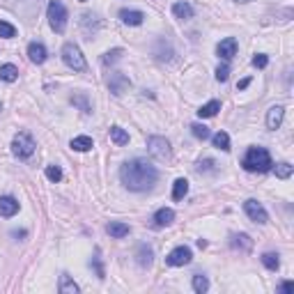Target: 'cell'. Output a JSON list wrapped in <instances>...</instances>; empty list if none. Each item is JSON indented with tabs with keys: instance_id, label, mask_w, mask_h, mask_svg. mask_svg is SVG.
Segmentation results:
<instances>
[{
	"instance_id": "1",
	"label": "cell",
	"mask_w": 294,
	"mask_h": 294,
	"mask_svg": "<svg viewBox=\"0 0 294 294\" xmlns=\"http://www.w3.org/2000/svg\"><path fill=\"white\" fill-rule=\"evenodd\" d=\"M120 180L129 191H150L159 180V170L145 159H131L120 168Z\"/></svg>"
},
{
	"instance_id": "2",
	"label": "cell",
	"mask_w": 294,
	"mask_h": 294,
	"mask_svg": "<svg viewBox=\"0 0 294 294\" xmlns=\"http://www.w3.org/2000/svg\"><path fill=\"white\" fill-rule=\"evenodd\" d=\"M241 165H244V170H248V173H267V170H271L274 163H271V156L264 147H250V150L246 152Z\"/></svg>"
},
{
	"instance_id": "3",
	"label": "cell",
	"mask_w": 294,
	"mask_h": 294,
	"mask_svg": "<svg viewBox=\"0 0 294 294\" xmlns=\"http://www.w3.org/2000/svg\"><path fill=\"white\" fill-rule=\"evenodd\" d=\"M49 25L51 30L62 35L67 28V7L62 5L60 0H51L49 3Z\"/></svg>"
},
{
	"instance_id": "4",
	"label": "cell",
	"mask_w": 294,
	"mask_h": 294,
	"mask_svg": "<svg viewBox=\"0 0 294 294\" xmlns=\"http://www.w3.org/2000/svg\"><path fill=\"white\" fill-rule=\"evenodd\" d=\"M62 60H65V65L69 67V69H74V71H85V69H88V62H85L83 53H80V49L74 44V41H69V44L62 46Z\"/></svg>"
},
{
	"instance_id": "5",
	"label": "cell",
	"mask_w": 294,
	"mask_h": 294,
	"mask_svg": "<svg viewBox=\"0 0 294 294\" xmlns=\"http://www.w3.org/2000/svg\"><path fill=\"white\" fill-rule=\"evenodd\" d=\"M35 140H32L30 134H25V131H21V134L14 136V140H12V152H14L19 159H28V156H32V152H35Z\"/></svg>"
},
{
	"instance_id": "6",
	"label": "cell",
	"mask_w": 294,
	"mask_h": 294,
	"mask_svg": "<svg viewBox=\"0 0 294 294\" xmlns=\"http://www.w3.org/2000/svg\"><path fill=\"white\" fill-rule=\"evenodd\" d=\"M147 152L159 161H168L170 159V143L165 138H161V136H152V138L147 140Z\"/></svg>"
},
{
	"instance_id": "7",
	"label": "cell",
	"mask_w": 294,
	"mask_h": 294,
	"mask_svg": "<svg viewBox=\"0 0 294 294\" xmlns=\"http://www.w3.org/2000/svg\"><path fill=\"white\" fill-rule=\"evenodd\" d=\"M191 260H193V253H191L189 246H177V248H173L168 253L165 264H170V267H184V264H189Z\"/></svg>"
},
{
	"instance_id": "8",
	"label": "cell",
	"mask_w": 294,
	"mask_h": 294,
	"mask_svg": "<svg viewBox=\"0 0 294 294\" xmlns=\"http://www.w3.org/2000/svg\"><path fill=\"white\" fill-rule=\"evenodd\" d=\"M244 212L248 214L250 221H255V223H260V225H264L267 221H269L267 209H264L262 202H258V200H246V202H244Z\"/></svg>"
},
{
	"instance_id": "9",
	"label": "cell",
	"mask_w": 294,
	"mask_h": 294,
	"mask_svg": "<svg viewBox=\"0 0 294 294\" xmlns=\"http://www.w3.org/2000/svg\"><path fill=\"white\" fill-rule=\"evenodd\" d=\"M131 85V80L127 78L124 74H120V71H115V74H110V78H108V88H110V92H113V95H117L120 97L122 92L127 90V88H129Z\"/></svg>"
},
{
	"instance_id": "10",
	"label": "cell",
	"mask_w": 294,
	"mask_h": 294,
	"mask_svg": "<svg viewBox=\"0 0 294 294\" xmlns=\"http://www.w3.org/2000/svg\"><path fill=\"white\" fill-rule=\"evenodd\" d=\"M216 53H219V58H223V60H232L234 53H237V39H234V37L223 39L216 46Z\"/></svg>"
},
{
	"instance_id": "11",
	"label": "cell",
	"mask_w": 294,
	"mask_h": 294,
	"mask_svg": "<svg viewBox=\"0 0 294 294\" xmlns=\"http://www.w3.org/2000/svg\"><path fill=\"white\" fill-rule=\"evenodd\" d=\"M283 117H285V108H283V106H271L269 113H267V129L276 131L280 127V122H283Z\"/></svg>"
},
{
	"instance_id": "12",
	"label": "cell",
	"mask_w": 294,
	"mask_h": 294,
	"mask_svg": "<svg viewBox=\"0 0 294 294\" xmlns=\"http://www.w3.org/2000/svg\"><path fill=\"white\" fill-rule=\"evenodd\" d=\"M46 46L39 44V41H32L30 46H28V58H30V62H35V65H44L46 62Z\"/></svg>"
},
{
	"instance_id": "13",
	"label": "cell",
	"mask_w": 294,
	"mask_h": 294,
	"mask_svg": "<svg viewBox=\"0 0 294 294\" xmlns=\"http://www.w3.org/2000/svg\"><path fill=\"white\" fill-rule=\"evenodd\" d=\"M16 212H19V202H16L12 195H0V216L10 219V216H14Z\"/></svg>"
},
{
	"instance_id": "14",
	"label": "cell",
	"mask_w": 294,
	"mask_h": 294,
	"mask_svg": "<svg viewBox=\"0 0 294 294\" xmlns=\"http://www.w3.org/2000/svg\"><path fill=\"white\" fill-rule=\"evenodd\" d=\"M106 232H108L113 239H122V237H127V234L131 232V228L127 223H120V221H110V223L106 225Z\"/></svg>"
},
{
	"instance_id": "15",
	"label": "cell",
	"mask_w": 294,
	"mask_h": 294,
	"mask_svg": "<svg viewBox=\"0 0 294 294\" xmlns=\"http://www.w3.org/2000/svg\"><path fill=\"white\" fill-rule=\"evenodd\" d=\"M120 19L127 25H140L145 21V14L138 10H120Z\"/></svg>"
},
{
	"instance_id": "16",
	"label": "cell",
	"mask_w": 294,
	"mask_h": 294,
	"mask_svg": "<svg viewBox=\"0 0 294 294\" xmlns=\"http://www.w3.org/2000/svg\"><path fill=\"white\" fill-rule=\"evenodd\" d=\"M152 258H154V253H152L150 246H138V253H136V262L143 267V269H147V267H152Z\"/></svg>"
},
{
	"instance_id": "17",
	"label": "cell",
	"mask_w": 294,
	"mask_h": 294,
	"mask_svg": "<svg viewBox=\"0 0 294 294\" xmlns=\"http://www.w3.org/2000/svg\"><path fill=\"white\" fill-rule=\"evenodd\" d=\"M175 221V212L168 209V207H163V209H159L154 214V225L156 228H165V225H170Z\"/></svg>"
},
{
	"instance_id": "18",
	"label": "cell",
	"mask_w": 294,
	"mask_h": 294,
	"mask_svg": "<svg viewBox=\"0 0 294 294\" xmlns=\"http://www.w3.org/2000/svg\"><path fill=\"white\" fill-rule=\"evenodd\" d=\"M173 14L177 16V19H182V21H189V19H193V7H191L189 3H175Z\"/></svg>"
},
{
	"instance_id": "19",
	"label": "cell",
	"mask_w": 294,
	"mask_h": 294,
	"mask_svg": "<svg viewBox=\"0 0 294 294\" xmlns=\"http://www.w3.org/2000/svg\"><path fill=\"white\" fill-rule=\"evenodd\" d=\"M58 289H60V294H76V292H80V287L74 283V280H71L69 274H62L60 276V285H58Z\"/></svg>"
},
{
	"instance_id": "20",
	"label": "cell",
	"mask_w": 294,
	"mask_h": 294,
	"mask_svg": "<svg viewBox=\"0 0 294 294\" xmlns=\"http://www.w3.org/2000/svg\"><path fill=\"white\" fill-rule=\"evenodd\" d=\"M92 147H95V143H92L90 136H76L71 140V150H76V152H90Z\"/></svg>"
},
{
	"instance_id": "21",
	"label": "cell",
	"mask_w": 294,
	"mask_h": 294,
	"mask_svg": "<svg viewBox=\"0 0 294 294\" xmlns=\"http://www.w3.org/2000/svg\"><path fill=\"white\" fill-rule=\"evenodd\" d=\"M19 78V69L14 65H0V80H5V83H14Z\"/></svg>"
},
{
	"instance_id": "22",
	"label": "cell",
	"mask_w": 294,
	"mask_h": 294,
	"mask_svg": "<svg viewBox=\"0 0 294 294\" xmlns=\"http://www.w3.org/2000/svg\"><path fill=\"white\" fill-rule=\"evenodd\" d=\"M110 140H113L115 145H127L129 143V134H127L122 127H110Z\"/></svg>"
},
{
	"instance_id": "23",
	"label": "cell",
	"mask_w": 294,
	"mask_h": 294,
	"mask_svg": "<svg viewBox=\"0 0 294 294\" xmlns=\"http://www.w3.org/2000/svg\"><path fill=\"white\" fill-rule=\"evenodd\" d=\"M219 110H221V101H209V104L200 106L198 117H214V115L219 113Z\"/></svg>"
},
{
	"instance_id": "24",
	"label": "cell",
	"mask_w": 294,
	"mask_h": 294,
	"mask_svg": "<svg viewBox=\"0 0 294 294\" xmlns=\"http://www.w3.org/2000/svg\"><path fill=\"white\" fill-rule=\"evenodd\" d=\"M186 193H189V182H186L184 177H180V180L173 184V198L175 200H182Z\"/></svg>"
},
{
	"instance_id": "25",
	"label": "cell",
	"mask_w": 294,
	"mask_h": 294,
	"mask_svg": "<svg viewBox=\"0 0 294 294\" xmlns=\"http://www.w3.org/2000/svg\"><path fill=\"white\" fill-rule=\"evenodd\" d=\"M232 246H234V248L250 250V248H253V239H250L248 234H234V237H232Z\"/></svg>"
},
{
	"instance_id": "26",
	"label": "cell",
	"mask_w": 294,
	"mask_h": 294,
	"mask_svg": "<svg viewBox=\"0 0 294 294\" xmlns=\"http://www.w3.org/2000/svg\"><path fill=\"white\" fill-rule=\"evenodd\" d=\"M193 289L198 294H204L207 289H209V280H207V276H202V274H195L193 276Z\"/></svg>"
},
{
	"instance_id": "27",
	"label": "cell",
	"mask_w": 294,
	"mask_h": 294,
	"mask_svg": "<svg viewBox=\"0 0 294 294\" xmlns=\"http://www.w3.org/2000/svg\"><path fill=\"white\" fill-rule=\"evenodd\" d=\"M262 264L267 267V269L276 271L280 267V260H278V253H264L262 255Z\"/></svg>"
},
{
	"instance_id": "28",
	"label": "cell",
	"mask_w": 294,
	"mask_h": 294,
	"mask_svg": "<svg viewBox=\"0 0 294 294\" xmlns=\"http://www.w3.org/2000/svg\"><path fill=\"white\" fill-rule=\"evenodd\" d=\"M214 147H219V150H223V152H230V136L225 134V131H219V134L214 136Z\"/></svg>"
},
{
	"instance_id": "29",
	"label": "cell",
	"mask_w": 294,
	"mask_h": 294,
	"mask_svg": "<svg viewBox=\"0 0 294 294\" xmlns=\"http://www.w3.org/2000/svg\"><path fill=\"white\" fill-rule=\"evenodd\" d=\"M71 104H74V106H78V108L83 110V113H92V106H90V101L85 99L83 95H74V97H71Z\"/></svg>"
},
{
	"instance_id": "30",
	"label": "cell",
	"mask_w": 294,
	"mask_h": 294,
	"mask_svg": "<svg viewBox=\"0 0 294 294\" xmlns=\"http://www.w3.org/2000/svg\"><path fill=\"white\" fill-rule=\"evenodd\" d=\"M122 53H124V51H122V49H113V51H108V53H106L104 58H101V62H104V65L108 67V65H113V62H117V60H120V58H122Z\"/></svg>"
},
{
	"instance_id": "31",
	"label": "cell",
	"mask_w": 294,
	"mask_h": 294,
	"mask_svg": "<svg viewBox=\"0 0 294 294\" xmlns=\"http://www.w3.org/2000/svg\"><path fill=\"white\" fill-rule=\"evenodd\" d=\"M191 134H193L198 140H207V138L212 136V134H209V129H207L204 124H191Z\"/></svg>"
},
{
	"instance_id": "32",
	"label": "cell",
	"mask_w": 294,
	"mask_h": 294,
	"mask_svg": "<svg viewBox=\"0 0 294 294\" xmlns=\"http://www.w3.org/2000/svg\"><path fill=\"white\" fill-rule=\"evenodd\" d=\"M14 35H16L14 25L7 23V21H0V37H5V39H12Z\"/></svg>"
},
{
	"instance_id": "33",
	"label": "cell",
	"mask_w": 294,
	"mask_h": 294,
	"mask_svg": "<svg viewBox=\"0 0 294 294\" xmlns=\"http://www.w3.org/2000/svg\"><path fill=\"white\" fill-rule=\"evenodd\" d=\"M289 175H292V165H289V163H285V161H283V163L276 165V177H280V180H287Z\"/></svg>"
},
{
	"instance_id": "34",
	"label": "cell",
	"mask_w": 294,
	"mask_h": 294,
	"mask_svg": "<svg viewBox=\"0 0 294 294\" xmlns=\"http://www.w3.org/2000/svg\"><path fill=\"white\" fill-rule=\"evenodd\" d=\"M46 177H49L51 182H60L62 180V170L58 168V165H49V168H46Z\"/></svg>"
},
{
	"instance_id": "35",
	"label": "cell",
	"mask_w": 294,
	"mask_h": 294,
	"mask_svg": "<svg viewBox=\"0 0 294 294\" xmlns=\"http://www.w3.org/2000/svg\"><path fill=\"white\" fill-rule=\"evenodd\" d=\"M198 170H200V173H214V170H216V161L214 159H202L198 163Z\"/></svg>"
},
{
	"instance_id": "36",
	"label": "cell",
	"mask_w": 294,
	"mask_h": 294,
	"mask_svg": "<svg viewBox=\"0 0 294 294\" xmlns=\"http://www.w3.org/2000/svg\"><path fill=\"white\" fill-rule=\"evenodd\" d=\"M267 65H269V58H267L264 53H258L253 58V67H255V69H264Z\"/></svg>"
},
{
	"instance_id": "37",
	"label": "cell",
	"mask_w": 294,
	"mask_h": 294,
	"mask_svg": "<svg viewBox=\"0 0 294 294\" xmlns=\"http://www.w3.org/2000/svg\"><path fill=\"white\" fill-rule=\"evenodd\" d=\"M230 76V67L228 65H221L219 69H216V80H221V83H225Z\"/></svg>"
},
{
	"instance_id": "38",
	"label": "cell",
	"mask_w": 294,
	"mask_h": 294,
	"mask_svg": "<svg viewBox=\"0 0 294 294\" xmlns=\"http://www.w3.org/2000/svg\"><path fill=\"white\" fill-rule=\"evenodd\" d=\"M92 262H95L97 276H99V278H104V267H101V262H99V250H97V255H95V260H92Z\"/></svg>"
},
{
	"instance_id": "39",
	"label": "cell",
	"mask_w": 294,
	"mask_h": 294,
	"mask_svg": "<svg viewBox=\"0 0 294 294\" xmlns=\"http://www.w3.org/2000/svg\"><path fill=\"white\" fill-rule=\"evenodd\" d=\"M280 289H283V292H294V283L292 280H285V283L280 285Z\"/></svg>"
},
{
	"instance_id": "40",
	"label": "cell",
	"mask_w": 294,
	"mask_h": 294,
	"mask_svg": "<svg viewBox=\"0 0 294 294\" xmlns=\"http://www.w3.org/2000/svg\"><path fill=\"white\" fill-rule=\"evenodd\" d=\"M248 85H250V78H244V80H239V83H237V90H246Z\"/></svg>"
},
{
	"instance_id": "41",
	"label": "cell",
	"mask_w": 294,
	"mask_h": 294,
	"mask_svg": "<svg viewBox=\"0 0 294 294\" xmlns=\"http://www.w3.org/2000/svg\"><path fill=\"white\" fill-rule=\"evenodd\" d=\"M237 3H250V0H237Z\"/></svg>"
},
{
	"instance_id": "42",
	"label": "cell",
	"mask_w": 294,
	"mask_h": 294,
	"mask_svg": "<svg viewBox=\"0 0 294 294\" xmlns=\"http://www.w3.org/2000/svg\"><path fill=\"white\" fill-rule=\"evenodd\" d=\"M0 110H3V104H0Z\"/></svg>"
},
{
	"instance_id": "43",
	"label": "cell",
	"mask_w": 294,
	"mask_h": 294,
	"mask_svg": "<svg viewBox=\"0 0 294 294\" xmlns=\"http://www.w3.org/2000/svg\"><path fill=\"white\" fill-rule=\"evenodd\" d=\"M80 3H85V0H80Z\"/></svg>"
}]
</instances>
